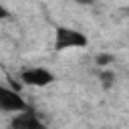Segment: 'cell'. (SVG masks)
<instances>
[{"instance_id": "cell-3", "label": "cell", "mask_w": 129, "mask_h": 129, "mask_svg": "<svg viewBox=\"0 0 129 129\" xmlns=\"http://www.w3.org/2000/svg\"><path fill=\"white\" fill-rule=\"evenodd\" d=\"M30 105L26 103V99L14 91L12 87H6L0 83V111L4 113H20V111H26Z\"/></svg>"}, {"instance_id": "cell-2", "label": "cell", "mask_w": 129, "mask_h": 129, "mask_svg": "<svg viewBox=\"0 0 129 129\" xmlns=\"http://www.w3.org/2000/svg\"><path fill=\"white\" fill-rule=\"evenodd\" d=\"M18 79L26 87H48L54 83V73L44 67H26L18 73Z\"/></svg>"}, {"instance_id": "cell-6", "label": "cell", "mask_w": 129, "mask_h": 129, "mask_svg": "<svg viewBox=\"0 0 129 129\" xmlns=\"http://www.w3.org/2000/svg\"><path fill=\"white\" fill-rule=\"evenodd\" d=\"M95 62H97L101 69H105V67H109V64L115 62V56H113L111 52H99V54L95 56Z\"/></svg>"}, {"instance_id": "cell-7", "label": "cell", "mask_w": 129, "mask_h": 129, "mask_svg": "<svg viewBox=\"0 0 129 129\" xmlns=\"http://www.w3.org/2000/svg\"><path fill=\"white\" fill-rule=\"evenodd\" d=\"M10 14H8V10H6V6L0 2V18H8Z\"/></svg>"}, {"instance_id": "cell-1", "label": "cell", "mask_w": 129, "mask_h": 129, "mask_svg": "<svg viewBox=\"0 0 129 129\" xmlns=\"http://www.w3.org/2000/svg\"><path fill=\"white\" fill-rule=\"evenodd\" d=\"M52 46L56 52L62 50H71V48H87L89 46V38L85 32L73 28V26H56L54 28V40Z\"/></svg>"}, {"instance_id": "cell-4", "label": "cell", "mask_w": 129, "mask_h": 129, "mask_svg": "<svg viewBox=\"0 0 129 129\" xmlns=\"http://www.w3.org/2000/svg\"><path fill=\"white\" fill-rule=\"evenodd\" d=\"M10 127L14 129H44V121L28 107L26 111H20V113H14V117L10 119Z\"/></svg>"}, {"instance_id": "cell-8", "label": "cell", "mask_w": 129, "mask_h": 129, "mask_svg": "<svg viewBox=\"0 0 129 129\" xmlns=\"http://www.w3.org/2000/svg\"><path fill=\"white\" fill-rule=\"evenodd\" d=\"M73 2H77V4H83V6H91L95 0H73Z\"/></svg>"}, {"instance_id": "cell-5", "label": "cell", "mask_w": 129, "mask_h": 129, "mask_svg": "<svg viewBox=\"0 0 129 129\" xmlns=\"http://www.w3.org/2000/svg\"><path fill=\"white\" fill-rule=\"evenodd\" d=\"M99 81H101V87H103V89H111V87L115 85V73L105 67V69L99 71Z\"/></svg>"}]
</instances>
